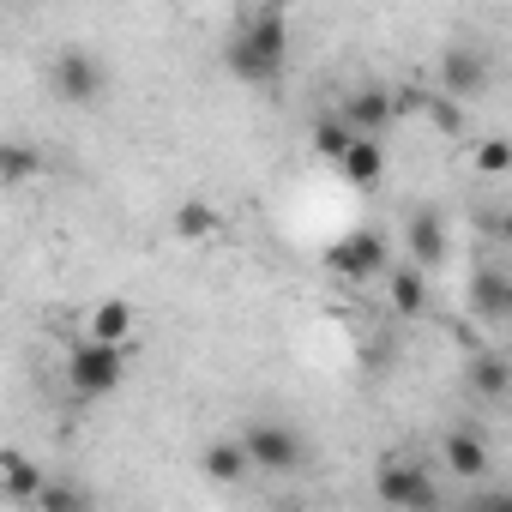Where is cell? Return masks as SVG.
<instances>
[{
	"instance_id": "obj_1",
	"label": "cell",
	"mask_w": 512,
	"mask_h": 512,
	"mask_svg": "<svg viewBox=\"0 0 512 512\" xmlns=\"http://www.w3.org/2000/svg\"><path fill=\"white\" fill-rule=\"evenodd\" d=\"M223 61H229V73H235L241 85H278L284 67H290V19H284L278 7L247 13V19L235 25V37H229Z\"/></svg>"
},
{
	"instance_id": "obj_2",
	"label": "cell",
	"mask_w": 512,
	"mask_h": 512,
	"mask_svg": "<svg viewBox=\"0 0 512 512\" xmlns=\"http://www.w3.org/2000/svg\"><path fill=\"white\" fill-rule=\"evenodd\" d=\"M235 440H241L247 464L266 470V476H290V470H302V458H308V446H302V434H296L290 422H247Z\"/></svg>"
},
{
	"instance_id": "obj_3",
	"label": "cell",
	"mask_w": 512,
	"mask_h": 512,
	"mask_svg": "<svg viewBox=\"0 0 512 512\" xmlns=\"http://www.w3.org/2000/svg\"><path fill=\"white\" fill-rule=\"evenodd\" d=\"M121 380H127V350L91 344V338L73 344V356H67V386H73L79 398H109V392H121Z\"/></svg>"
},
{
	"instance_id": "obj_4",
	"label": "cell",
	"mask_w": 512,
	"mask_h": 512,
	"mask_svg": "<svg viewBox=\"0 0 512 512\" xmlns=\"http://www.w3.org/2000/svg\"><path fill=\"white\" fill-rule=\"evenodd\" d=\"M49 85H55V97L61 103H73V109H91V103H103V85H109V73H103V61L91 55V49H61L55 55V67H49Z\"/></svg>"
},
{
	"instance_id": "obj_5",
	"label": "cell",
	"mask_w": 512,
	"mask_h": 512,
	"mask_svg": "<svg viewBox=\"0 0 512 512\" xmlns=\"http://www.w3.org/2000/svg\"><path fill=\"white\" fill-rule=\"evenodd\" d=\"M374 494H380L392 512H440V482H434L422 464H410V458H392V464L374 476Z\"/></svg>"
},
{
	"instance_id": "obj_6",
	"label": "cell",
	"mask_w": 512,
	"mask_h": 512,
	"mask_svg": "<svg viewBox=\"0 0 512 512\" xmlns=\"http://www.w3.org/2000/svg\"><path fill=\"white\" fill-rule=\"evenodd\" d=\"M326 272L344 278V284H368L386 272V235L380 229H350L344 241L326 247Z\"/></svg>"
},
{
	"instance_id": "obj_7",
	"label": "cell",
	"mask_w": 512,
	"mask_h": 512,
	"mask_svg": "<svg viewBox=\"0 0 512 512\" xmlns=\"http://www.w3.org/2000/svg\"><path fill=\"white\" fill-rule=\"evenodd\" d=\"M398 115V97L386 91V85H362V91H350L344 97V109H338V121L356 133V139H380V127Z\"/></svg>"
},
{
	"instance_id": "obj_8",
	"label": "cell",
	"mask_w": 512,
	"mask_h": 512,
	"mask_svg": "<svg viewBox=\"0 0 512 512\" xmlns=\"http://www.w3.org/2000/svg\"><path fill=\"white\" fill-rule=\"evenodd\" d=\"M440 97L446 103H464V97H482V85H488V61H482V49H446V61H440Z\"/></svg>"
},
{
	"instance_id": "obj_9",
	"label": "cell",
	"mask_w": 512,
	"mask_h": 512,
	"mask_svg": "<svg viewBox=\"0 0 512 512\" xmlns=\"http://www.w3.org/2000/svg\"><path fill=\"white\" fill-rule=\"evenodd\" d=\"M404 241H410V266L416 272H434L440 260H446V217L440 211H410V223H404Z\"/></svg>"
},
{
	"instance_id": "obj_10",
	"label": "cell",
	"mask_w": 512,
	"mask_h": 512,
	"mask_svg": "<svg viewBox=\"0 0 512 512\" xmlns=\"http://www.w3.org/2000/svg\"><path fill=\"white\" fill-rule=\"evenodd\" d=\"M49 482V470L37 464V458H25V452H0V494L7 500H37V488Z\"/></svg>"
},
{
	"instance_id": "obj_11",
	"label": "cell",
	"mask_w": 512,
	"mask_h": 512,
	"mask_svg": "<svg viewBox=\"0 0 512 512\" xmlns=\"http://www.w3.org/2000/svg\"><path fill=\"white\" fill-rule=\"evenodd\" d=\"M470 302H476V314L488 320V326H506L512 320V278L506 272H476V284H470Z\"/></svg>"
},
{
	"instance_id": "obj_12",
	"label": "cell",
	"mask_w": 512,
	"mask_h": 512,
	"mask_svg": "<svg viewBox=\"0 0 512 512\" xmlns=\"http://www.w3.org/2000/svg\"><path fill=\"white\" fill-rule=\"evenodd\" d=\"M446 470L464 476V482H482L488 476V446H482L476 428H452L446 434Z\"/></svg>"
},
{
	"instance_id": "obj_13",
	"label": "cell",
	"mask_w": 512,
	"mask_h": 512,
	"mask_svg": "<svg viewBox=\"0 0 512 512\" xmlns=\"http://www.w3.org/2000/svg\"><path fill=\"white\" fill-rule=\"evenodd\" d=\"M43 175V145L31 139H0V187H25Z\"/></svg>"
},
{
	"instance_id": "obj_14",
	"label": "cell",
	"mask_w": 512,
	"mask_h": 512,
	"mask_svg": "<svg viewBox=\"0 0 512 512\" xmlns=\"http://www.w3.org/2000/svg\"><path fill=\"white\" fill-rule=\"evenodd\" d=\"M199 464H205V476H211V482H223V488H235V482H247V476H253V464H247L241 440H211Z\"/></svg>"
},
{
	"instance_id": "obj_15",
	"label": "cell",
	"mask_w": 512,
	"mask_h": 512,
	"mask_svg": "<svg viewBox=\"0 0 512 512\" xmlns=\"http://www.w3.org/2000/svg\"><path fill=\"white\" fill-rule=\"evenodd\" d=\"M37 512H97V500H91V488L85 482H73V476H49L43 488H37V500H31Z\"/></svg>"
},
{
	"instance_id": "obj_16",
	"label": "cell",
	"mask_w": 512,
	"mask_h": 512,
	"mask_svg": "<svg viewBox=\"0 0 512 512\" xmlns=\"http://www.w3.org/2000/svg\"><path fill=\"white\" fill-rule=\"evenodd\" d=\"M338 169H344L350 187H374V181L386 175V151H380V139H356V145L338 157Z\"/></svg>"
},
{
	"instance_id": "obj_17",
	"label": "cell",
	"mask_w": 512,
	"mask_h": 512,
	"mask_svg": "<svg viewBox=\"0 0 512 512\" xmlns=\"http://www.w3.org/2000/svg\"><path fill=\"white\" fill-rule=\"evenodd\" d=\"M127 332H133V308L115 296V302H103V308L91 314V332H85V338H91V344H109V350H121V344H127Z\"/></svg>"
},
{
	"instance_id": "obj_18",
	"label": "cell",
	"mask_w": 512,
	"mask_h": 512,
	"mask_svg": "<svg viewBox=\"0 0 512 512\" xmlns=\"http://www.w3.org/2000/svg\"><path fill=\"white\" fill-rule=\"evenodd\" d=\"M428 308V272H416V266H398L392 272V314H422Z\"/></svg>"
},
{
	"instance_id": "obj_19",
	"label": "cell",
	"mask_w": 512,
	"mask_h": 512,
	"mask_svg": "<svg viewBox=\"0 0 512 512\" xmlns=\"http://www.w3.org/2000/svg\"><path fill=\"white\" fill-rule=\"evenodd\" d=\"M464 386H470L476 398H506V386H512L506 356H476V362H470V374H464Z\"/></svg>"
},
{
	"instance_id": "obj_20",
	"label": "cell",
	"mask_w": 512,
	"mask_h": 512,
	"mask_svg": "<svg viewBox=\"0 0 512 512\" xmlns=\"http://www.w3.org/2000/svg\"><path fill=\"white\" fill-rule=\"evenodd\" d=\"M217 229H223V217H217L205 199H187V205L175 211V235H181V241H211Z\"/></svg>"
},
{
	"instance_id": "obj_21",
	"label": "cell",
	"mask_w": 512,
	"mask_h": 512,
	"mask_svg": "<svg viewBox=\"0 0 512 512\" xmlns=\"http://www.w3.org/2000/svg\"><path fill=\"white\" fill-rule=\"evenodd\" d=\"M350 145H356V133H350L338 115H320V121H314V151H320V157H332V163H338Z\"/></svg>"
},
{
	"instance_id": "obj_22",
	"label": "cell",
	"mask_w": 512,
	"mask_h": 512,
	"mask_svg": "<svg viewBox=\"0 0 512 512\" xmlns=\"http://www.w3.org/2000/svg\"><path fill=\"white\" fill-rule=\"evenodd\" d=\"M476 163H482V175H506L512 145H506V139H482V145H476Z\"/></svg>"
},
{
	"instance_id": "obj_23",
	"label": "cell",
	"mask_w": 512,
	"mask_h": 512,
	"mask_svg": "<svg viewBox=\"0 0 512 512\" xmlns=\"http://www.w3.org/2000/svg\"><path fill=\"white\" fill-rule=\"evenodd\" d=\"M428 115H434V121H440L446 133H458V127H464V115H458V103H446V97H428Z\"/></svg>"
},
{
	"instance_id": "obj_24",
	"label": "cell",
	"mask_w": 512,
	"mask_h": 512,
	"mask_svg": "<svg viewBox=\"0 0 512 512\" xmlns=\"http://www.w3.org/2000/svg\"><path fill=\"white\" fill-rule=\"evenodd\" d=\"M470 512H512V494H482Z\"/></svg>"
}]
</instances>
